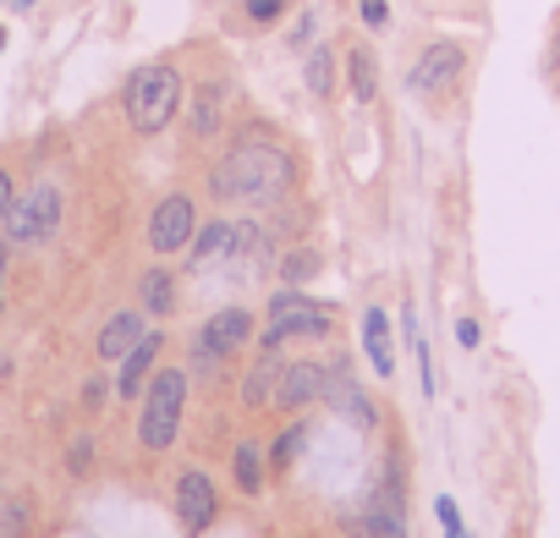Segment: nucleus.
<instances>
[{
  "instance_id": "8",
  "label": "nucleus",
  "mask_w": 560,
  "mask_h": 538,
  "mask_svg": "<svg viewBox=\"0 0 560 538\" xmlns=\"http://www.w3.org/2000/svg\"><path fill=\"white\" fill-rule=\"evenodd\" d=\"M462 67H467L462 45L440 39V45H429V50L418 56V67L407 72V89H412V94H445V89L462 78Z\"/></svg>"
},
{
  "instance_id": "21",
  "label": "nucleus",
  "mask_w": 560,
  "mask_h": 538,
  "mask_svg": "<svg viewBox=\"0 0 560 538\" xmlns=\"http://www.w3.org/2000/svg\"><path fill=\"white\" fill-rule=\"evenodd\" d=\"M401 325H407V341H412V358H418L423 396H440V379H434V363H429V341H423V330H418V314L407 308V314H401Z\"/></svg>"
},
{
  "instance_id": "3",
  "label": "nucleus",
  "mask_w": 560,
  "mask_h": 538,
  "mask_svg": "<svg viewBox=\"0 0 560 538\" xmlns=\"http://www.w3.org/2000/svg\"><path fill=\"white\" fill-rule=\"evenodd\" d=\"M176 105H182V78H176V67L154 61V67H138V72L127 78V121H132V132H143V138L165 132L171 116H176Z\"/></svg>"
},
{
  "instance_id": "16",
  "label": "nucleus",
  "mask_w": 560,
  "mask_h": 538,
  "mask_svg": "<svg viewBox=\"0 0 560 538\" xmlns=\"http://www.w3.org/2000/svg\"><path fill=\"white\" fill-rule=\"evenodd\" d=\"M280 374H287V363L275 358V347H264V358L247 369V379H242V407H269L275 401V390H280Z\"/></svg>"
},
{
  "instance_id": "34",
  "label": "nucleus",
  "mask_w": 560,
  "mask_h": 538,
  "mask_svg": "<svg viewBox=\"0 0 560 538\" xmlns=\"http://www.w3.org/2000/svg\"><path fill=\"white\" fill-rule=\"evenodd\" d=\"M12 7H34V0H12Z\"/></svg>"
},
{
  "instance_id": "22",
  "label": "nucleus",
  "mask_w": 560,
  "mask_h": 538,
  "mask_svg": "<svg viewBox=\"0 0 560 538\" xmlns=\"http://www.w3.org/2000/svg\"><path fill=\"white\" fill-rule=\"evenodd\" d=\"M236 489H242V494H258V489H264V456H258L253 440L236 445Z\"/></svg>"
},
{
  "instance_id": "35",
  "label": "nucleus",
  "mask_w": 560,
  "mask_h": 538,
  "mask_svg": "<svg viewBox=\"0 0 560 538\" xmlns=\"http://www.w3.org/2000/svg\"><path fill=\"white\" fill-rule=\"evenodd\" d=\"M0 50H7V28H0Z\"/></svg>"
},
{
  "instance_id": "18",
  "label": "nucleus",
  "mask_w": 560,
  "mask_h": 538,
  "mask_svg": "<svg viewBox=\"0 0 560 538\" xmlns=\"http://www.w3.org/2000/svg\"><path fill=\"white\" fill-rule=\"evenodd\" d=\"M220 110H225V83H203L198 89V105H192V132L209 138L220 127Z\"/></svg>"
},
{
  "instance_id": "14",
  "label": "nucleus",
  "mask_w": 560,
  "mask_h": 538,
  "mask_svg": "<svg viewBox=\"0 0 560 538\" xmlns=\"http://www.w3.org/2000/svg\"><path fill=\"white\" fill-rule=\"evenodd\" d=\"M138 341H143V308H121V314H110V319H105V330H100V341H94V347H100V358H105V363H121Z\"/></svg>"
},
{
  "instance_id": "1",
  "label": "nucleus",
  "mask_w": 560,
  "mask_h": 538,
  "mask_svg": "<svg viewBox=\"0 0 560 538\" xmlns=\"http://www.w3.org/2000/svg\"><path fill=\"white\" fill-rule=\"evenodd\" d=\"M292 154L269 143V138H242L214 171H209V192L220 203H242V209H269L292 192Z\"/></svg>"
},
{
  "instance_id": "5",
  "label": "nucleus",
  "mask_w": 560,
  "mask_h": 538,
  "mask_svg": "<svg viewBox=\"0 0 560 538\" xmlns=\"http://www.w3.org/2000/svg\"><path fill=\"white\" fill-rule=\"evenodd\" d=\"M56 225H61V192H56L50 182L28 187V192H23V198H12V209H7V236H12V242H23V247L50 242V236H56Z\"/></svg>"
},
{
  "instance_id": "17",
  "label": "nucleus",
  "mask_w": 560,
  "mask_h": 538,
  "mask_svg": "<svg viewBox=\"0 0 560 538\" xmlns=\"http://www.w3.org/2000/svg\"><path fill=\"white\" fill-rule=\"evenodd\" d=\"M363 347H369V358H374V374H380V379H396V358H390V319H385L380 308H369V314H363Z\"/></svg>"
},
{
  "instance_id": "19",
  "label": "nucleus",
  "mask_w": 560,
  "mask_h": 538,
  "mask_svg": "<svg viewBox=\"0 0 560 538\" xmlns=\"http://www.w3.org/2000/svg\"><path fill=\"white\" fill-rule=\"evenodd\" d=\"M347 83H352V100H358V105H369L374 89H380V78H374V56H369L363 45L347 56Z\"/></svg>"
},
{
  "instance_id": "10",
  "label": "nucleus",
  "mask_w": 560,
  "mask_h": 538,
  "mask_svg": "<svg viewBox=\"0 0 560 538\" xmlns=\"http://www.w3.org/2000/svg\"><path fill=\"white\" fill-rule=\"evenodd\" d=\"M214 483H209V472L203 467H187L182 478H176V516H182V527H187V538H198L209 522H214Z\"/></svg>"
},
{
  "instance_id": "20",
  "label": "nucleus",
  "mask_w": 560,
  "mask_h": 538,
  "mask_svg": "<svg viewBox=\"0 0 560 538\" xmlns=\"http://www.w3.org/2000/svg\"><path fill=\"white\" fill-rule=\"evenodd\" d=\"M303 78H308V94H319V100H330V94H336V61H330V50H325V45H314V50H308Z\"/></svg>"
},
{
  "instance_id": "29",
  "label": "nucleus",
  "mask_w": 560,
  "mask_h": 538,
  "mask_svg": "<svg viewBox=\"0 0 560 538\" xmlns=\"http://www.w3.org/2000/svg\"><path fill=\"white\" fill-rule=\"evenodd\" d=\"M385 17H390L385 0H363V23H369V28H385Z\"/></svg>"
},
{
  "instance_id": "12",
  "label": "nucleus",
  "mask_w": 560,
  "mask_h": 538,
  "mask_svg": "<svg viewBox=\"0 0 560 538\" xmlns=\"http://www.w3.org/2000/svg\"><path fill=\"white\" fill-rule=\"evenodd\" d=\"M247 341H253V314H247V308H220V314L203 325L198 352L225 358V352H236V347H247Z\"/></svg>"
},
{
  "instance_id": "4",
  "label": "nucleus",
  "mask_w": 560,
  "mask_h": 538,
  "mask_svg": "<svg viewBox=\"0 0 560 538\" xmlns=\"http://www.w3.org/2000/svg\"><path fill=\"white\" fill-rule=\"evenodd\" d=\"M287 341H330V308L319 297L303 292H280L269 297V319H264V347H287Z\"/></svg>"
},
{
  "instance_id": "31",
  "label": "nucleus",
  "mask_w": 560,
  "mask_h": 538,
  "mask_svg": "<svg viewBox=\"0 0 560 538\" xmlns=\"http://www.w3.org/2000/svg\"><path fill=\"white\" fill-rule=\"evenodd\" d=\"M12 198H18V192H12V176L0 171V225H7V209H12Z\"/></svg>"
},
{
  "instance_id": "28",
  "label": "nucleus",
  "mask_w": 560,
  "mask_h": 538,
  "mask_svg": "<svg viewBox=\"0 0 560 538\" xmlns=\"http://www.w3.org/2000/svg\"><path fill=\"white\" fill-rule=\"evenodd\" d=\"M280 7H287V0H247V17L253 23H269V17H280Z\"/></svg>"
},
{
  "instance_id": "24",
  "label": "nucleus",
  "mask_w": 560,
  "mask_h": 538,
  "mask_svg": "<svg viewBox=\"0 0 560 538\" xmlns=\"http://www.w3.org/2000/svg\"><path fill=\"white\" fill-rule=\"evenodd\" d=\"M303 440H308V423H292L287 434L275 440V456H269V467H275V472H287V467H292V456L303 451Z\"/></svg>"
},
{
  "instance_id": "6",
  "label": "nucleus",
  "mask_w": 560,
  "mask_h": 538,
  "mask_svg": "<svg viewBox=\"0 0 560 538\" xmlns=\"http://www.w3.org/2000/svg\"><path fill=\"white\" fill-rule=\"evenodd\" d=\"M363 533H369V538H407V489H401V467H396V461L385 467V478H380L374 494H369Z\"/></svg>"
},
{
  "instance_id": "23",
  "label": "nucleus",
  "mask_w": 560,
  "mask_h": 538,
  "mask_svg": "<svg viewBox=\"0 0 560 538\" xmlns=\"http://www.w3.org/2000/svg\"><path fill=\"white\" fill-rule=\"evenodd\" d=\"M138 292H143V314H171V276L165 269H149L138 281Z\"/></svg>"
},
{
  "instance_id": "30",
  "label": "nucleus",
  "mask_w": 560,
  "mask_h": 538,
  "mask_svg": "<svg viewBox=\"0 0 560 538\" xmlns=\"http://www.w3.org/2000/svg\"><path fill=\"white\" fill-rule=\"evenodd\" d=\"M456 341L472 352V347H478V319H456Z\"/></svg>"
},
{
  "instance_id": "11",
  "label": "nucleus",
  "mask_w": 560,
  "mask_h": 538,
  "mask_svg": "<svg viewBox=\"0 0 560 538\" xmlns=\"http://www.w3.org/2000/svg\"><path fill=\"white\" fill-rule=\"evenodd\" d=\"M325 401L341 412V418H352L358 429H374V401H369V390H363V379L352 374V363H330V385H325Z\"/></svg>"
},
{
  "instance_id": "15",
  "label": "nucleus",
  "mask_w": 560,
  "mask_h": 538,
  "mask_svg": "<svg viewBox=\"0 0 560 538\" xmlns=\"http://www.w3.org/2000/svg\"><path fill=\"white\" fill-rule=\"evenodd\" d=\"M160 341L165 336H154V330H143V341L121 358V379H116V396H127L132 401V390H143L149 385V374H154V358H160Z\"/></svg>"
},
{
  "instance_id": "33",
  "label": "nucleus",
  "mask_w": 560,
  "mask_h": 538,
  "mask_svg": "<svg viewBox=\"0 0 560 538\" xmlns=\"http://www.w3.org/2000/svg\"><path fill=\"white\" fill-rule=\"evenodd\" d=\"M0 276H7V253H0Z\"/></svg>"
},
{
  "instance_id": "32",
  "label": "nucleus",
  "mask_w": 560,
  "mask_h": 538,
  "mask_svg": "<svg viewBox=\"0 0 560 538\" xmlns=\"http://www.w3.org/2000/svg\"><path fill=\"white\" fill-rule=\"evenodd\" d=\"M100 396H105V379H89V385H83V401L100 407Z\"/></svg>"
},
{
  "instance_id": "25",
  "label": "nucleus",
  "mask_w": 560,
  "mask_h": 538,
  "mask_svg": "<svg viewBox=\"0 0 560 538\" xmlns=\"http://www.w3.org/2000/svg\"><path fill=\"white\" fill-rule=\"evenodd\" d=\"M319 276V253H308V247H298L292 258H287V281L298 286V281H314Z\"/></svg>"
},
{
  "instance_id": "7",
  "label": "nucleus",
  "mask_w": 560,
  "mask_h": 538,
  "mask_svg": "<svg viewBox=\"0 0 560 538\" xmlns=\"http://www.w3.org/2000/svg\"><path fill=\"white\" fill-rule=\"evenodd\" d=\"M264 236H258V225H247V220H214V225H203V231H192V264H225V258H236V253H253Z\"/></svg>"
},
{
  "instance_id": "26",
  "label": "nucleus",
  "mask_w": 560,
  "mask_h": 538,
  "mask_svg": "<svg viewBox=\"0 0 560 538\" xmlns=\"http://www.w3.org/2000/svg\"><path fill=\"white\" fill-rule=\"evenodd\" d=\"M434 516H440L445 538H467V527H462V511H456V500H451V494H440V500H434Z\"/></svg>"
},
{
  "instance_id": "2",
  "label": "nucleus",
  "mask_w": 560,
  "mask_h": 538,
  "mask_svg": "<svg viewBox=\"0 0 560 538\" xmlns=\"http://www.w3.org/2000/svg\"><path fill=\"white\" fill-rule=\"evenodd\" d=\"M182 418H187V374L182 369H160L149 385H143V412H138V440L143 451H171L176 434H182Z\"/></svg>"
},
{
  "instance_id": "13",
  "label": "nucleus",
  "mask_w": 560,
  "mask_h": 538,
  "mask_svg": "<svg viewBox=\"0 0 560 538\" xmlns=\"http://www.w3.org/2000/svg\"><path fill=\"white\" fill-rule=\"evenodd\" d=\"M325 385H330V363H292L287 374H280L275 401L298 412V407H308V401H325Z\"/></svg>"
},
{
  "instance_id": "9",
  "label": "nucleus",
  "mask_w": 560,
  "mask_h": 538,
  "mask_svg": "<svg viewBox=\"0 0 560 538\" xmlns=\"http://www.w3.org/2000/svg\"><path fill=\"white\" fill-rule=\"evenodd\" d=\"M192 231H198V209H192V198H165L160 209H154V220H149V247L154 253H182L187 242H192Z\"/></svg>"
},
{
  "instance_id": "27",
  "label": "nucleus",
  "mask_w": 560,
  "mask_h": 538,
  "mask_svg": "<svg viewBox=\"0 0 560 538\" xmlns=\"http://www.w3.org/2000/svg\"><path fill=\"white\" fill-rule=\"evenodd\" d=\"M67 461H72V472L83 478V472L94 467V445H89V440H72V451H67Z\"/></svg>"
}]
</instances>
